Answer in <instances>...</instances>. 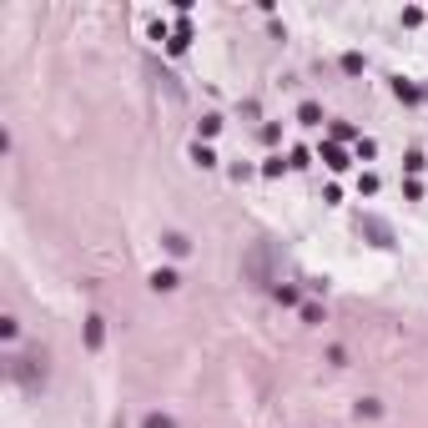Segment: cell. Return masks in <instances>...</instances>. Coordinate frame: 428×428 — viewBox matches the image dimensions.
<instances>
[{"label":"cell","mask_w":428,"mask_h":428,"mask_svg":"<svg viewBox=\"0 0 428 428\" xmlns=\"http://www.w3.org/2000/svg\"><path fill=\"white\" fill-rule=\"evenodd\" d=\"M217 126H222V116H202L197 132H202V136H217Z\"/></svg>","instance_id":"obj_6"},{"label":"cell","mask_w":428,"mask_h":428,"mask_svg":"<svg viewBox=\"0 0 428 428\" xmlns=\"http://www.w3.org/2000/svg\"><path fill=\"white\" fill-rule=\"evenodd\" d=\"M161 242H166V252H171V257H187V252H191V242L182 237V232H166Z\"/></svg>","instance_id":"obj_2"},{"label":"cell","mask_w":428,"mask_h":428,"mask_svg":"<svg viewBox=\"0 0 428 428\" xmlns=\"http://www.w3.org/2000/svg\"><path fill=\"white\" fill-rule=\"evenodd\" d=\"M86 342H91V348H101V317H91V328H86Z\"/></svg>","instance_id":"obj_7"},{"label":"cell","mask_w":428,"mask_h":428,"mask_svg":"<svg viewBox=\"0 0 428 428\" xmlns=\"http://www.w3.org/2000/svg\"><path fill=\"white\" fill-rule=\"evenodd\" d=\"M141 428H177V423H171L166 413H146V423H141Z\"/></svg>","instance_id":"obj_5"},{"label":"cell","mask_w":428,"mask_h":428,"mask_svg":"<svg viewBox=\"0 0 428 428\" xmlns=\"http://www.w3.org/2000/svg\"><path fill=\"white\" fill-rule=\"evenodd\" d=\"M191 161H197V166H217V157H212V146H202V141L191 146Z\"/></svg>","instance_id":"obj_3"},{"label":"cell","mask_w":428,"mask_h":428,"mask_svg":"<svg viewBox=\"0 0 428 428\" xmlns=\"http://www.w3.org/2000/svg\"><path fill=\"white\" fill-rule=\"evenodd\" d=\"M323 161H328V166H338V171L348 166V161H342V152H338V146H323Z\"/></svg>","instance_id":"obj_4"},{"label":"cell","mask_w":428,"mask_h":428,"mask_svg":"<svg viewBox=\"0 0 428 428\" xmlns=\"http://www.w3.org/2000/svg\"><path fill=\"white\" fill-rule=\"evenodd\" d=\"M177 283H182V277H177V272H171V267H161V272H152V287H157V292H171V287H177Z\"/></svg>","instance_id":"obj_1"}]
</instances>
